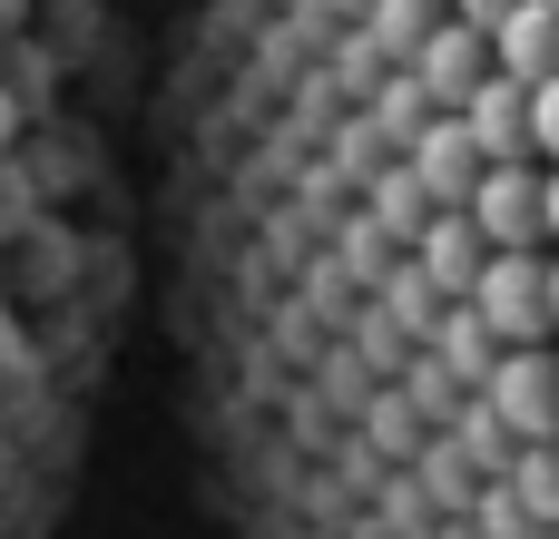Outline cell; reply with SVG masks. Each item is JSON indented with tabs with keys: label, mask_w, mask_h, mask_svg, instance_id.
<instances>
[{
	"label": "cell",
	"mask_w": 559,
	"mask_h": 539,
	"mask_svg": "<svg viewBox=\"0 0 559 539\" xmlns=\"http://www.w3.org/2000/svg\"><path fill=\"white\" fill-rule=\"evenodd\" d=\"M472 226L491 245H550L540 236V157H491L472 187Z\"/></svg>",
	"instance_id": "3"
},
{
	"label": "cell",
	"mask_w": 559,
	"mask_h": 539,
	"mask_svg": "<svg viewBox=\"0 0 559 539\" xmlns=\"http://www.w3.org/2000/svg\"><path fill=\"white\" fill-rule=\"evenodd\" d=\"M364 196H373V226H383L393 245H413V236H423V216H432V196H423V177H413L403 157H393V167H373V177H364Z\"/></svg>",
	"instance_id": "11"
},
{
	"label": "cell",
	"mask_w": 559,
	"mask_h": 539,
	"mask_svg": "<svg viewBox=\"0 0 559 539\" xmlns=\"http://www.w3.org/2000/svg\"><path fill=\"white\" fill-rule=\"evenodd\" d=\"M511 491L531 501V520H559V442H521V481Z\"/></svg>",
	"instance_id": "13"
},
{
	"label": "cell",
	"mask_w": 559,
	"mask_h": 539,
	"mask_svg": "<svg viewBox=\"0 0 559 539\" xmlns=\"http://www.w3.org/2000/svg\"><path fill=\"white\" fill-rule=\"evenodd\" d=\"M531 157H559V79L531 88Z\"/></svg>",
	"instance_id": "14"
},
{
	"label": "cell",
	"mask_w": 559,
	"mask_h": 539,
	"mask_svg": "<svg viewBox=\"0 0 559 539\" xmlns=\"http://www.w3.org/2000/svg\"><path fill=\"white\" fill-rule=\"evenodd\" d=\"M20 128H29V98H20V88H0V157L20 147Z\"/></svg>",
	"instance_id": "16"
},
{
	"label": "cell",
	"mask_w": 559,
	"mask_h": 539,
	"mask_svg": "<svg viewBox=\"0 0 559 539\" xmlns=\"http://www.w3.org/2000/svg\"><path fill=\"white\" fill-rule=\"evenodd\" d=\"M511 10H521V0H452V20H472V29H501Z\"/></svg>",
	"instance_id": "17"
},
{
	"label": "cell",
	"mask_w": 559,
	"mask_h": 539,
	"mask_svg": "<svg viewBox=\"0 0 559 539\" xmlns=\"http://www.w3.org/2000/svg\"><path fill=\"white\" fill-rule=\"evenodd\" d=\"M413 265H423V285H432L442 304H462V295H472V275L491 265V236L472 226V206H432V216H423V236H413Z\"/></svg>",
	"instance_id": "6"
},
{
	"label": "cell",
	"mask_w": 559,
	"mask_h": 539,
	"mask_svg": "<svg viewBox=\"0 0 559 539\" xmlns=\"http://www.w3.org/2000/svg\"><path fill=\"white\" fill-rule=\"evenodd\" d=\"M452 118L472 128V147H481V157H531V88H521L511 69H491Z\"/></svg>",
	"instance_id": "7"
},
{
	"label": "cell",
	"mask_w": 559,
	"mask_h": 539,
	"mask_svg": "<svg viewBox=\"0 0 559 539\" xmlns=\"http://www.w3.org/2000/svg\"><path fill=\"white\" fill-rule=\"evenodd\" d=\"M403 69L423 79V98H432V108H462V98L491 79V29H472V20H432V39H423Z\"/></svg>",
	"instance_id": "4"
},
{
	"label": "cell",
	"mask_w": 559,
	"mask_h": 539,
	"mask_svg": "<svg viewBox=\"0 0 559 539\" xmlns=\"http://www.w3.org/2000/svg\"><path fill=\"white\" fill-rule=\"evenodd\" d=\"M462 304L491 324V344H550V245H491Z\"/></svg>",
	"instance_id": "1"
},
{
	"label": "cell",
	"mask_w": 559,
	"mask_h": 539,
	"mask_svg": "<svg viewBox=\"0 0 559 539\" xmlns=\"http://www.w3.org/2000/svg\"><path fill=\"white\" fill-rule=\"evenodd\" d=\"M423 118H432V98H423V79H413V69H393V79L373 88V137H383V147L403 157V147L423 137Z\"/></svg>",
	"instance_id": "12"
},
{
	"label": "cell",
	"mask_w": 559,
	"mask_h": 539,
	"mask_svg": "<svg viewBox=\"0 0 559 539\" xmlns=\"http://www.w3.org/2000/svg\"><path fill=\"white\" fill-rule=\"evenodd\" d=\"M550 334H559V255H550Z\"/></svg>",
	"instance_id": "19"
},
{
	"label": "cell",
	"mask_w": 559,
	"mask_h": 539,
	"mask_svg": "<svg viewBox=\"0 0 559 539\" xmlns=\"http://www.w3.org/2000/svg\"><path fill=\"white\" fill-rule=\"evenodd\" d=\"M491 69H511L521 88L559 79V0H521V10L491 29Z\"/></svg>",
	"instance_id": "8"
},
{
	"label": "cell",
	"mask_w": 559,
	"mask_h": 539,
	"mask_svg": "<svg viewBox=\"0 0 559 539\" xmlns=\"http://www.w3.org/2000/svg\"><path fill=\"white\" fill-rule=\"evenodd\" d=\"M403 412H413L403 393H383V403H373V442H383V452H403V442H413V422H403Z\"/></svg>",
	"instance_id": "15"
},
{
	"label": "cell",
	"mask_w": 559,
	"mask_h": 539,
	"mask_svg": "<svg viewBox=\"0 0 559 539\" xmlns=\"http://www.w3.org/2000/svg\"><path fill=\"white\" fill-rule=\"evenodd\" d=\"M481 403L501 412L511 442H559V354H550V344H501Z\"/></svg>",
	"instance_id": "2"
},
{
	"label": "cell",
	"mask_w": 559,
	"mask_h": 539,
	"mask_svg": "<svg viewBox=\"0 0 559 539\" xmlns=\"http://www.w3.org/2000/svg\"><path fill=\"white\" fill-rule=\"evenodd\" d=\"M432 363L452 373V383H491V363H501V344H491V324L472 314V304H452V314H432Z\"/></svg>",
	"instance_id": "9"
},
{
	"label": "cell",
	"mask_w": 559,
	"mask_h": 539,
	"mask_svg": "<svg viewBox=\"0 0 559 539\" xmlns=\"http://www.w3.org/2000/svg\"><path fill=\"white\" fill-rule=\"evenodd\" d=\"M403 167L423 177V196H432V206H472V187H481V167H491V157L472 147V128H462L452 108H432V118H423V137L403 147Z\"/></svg>",
	"instance_id": "5"
},
{
	"label": "cell",
	"mask_w": 559,
	"mask_h": 539,
	"mask_svg": "<svg viewBox=\"0 0 559 539\" xmlns=\"http://www.w3.org/2000/svg\"><path fill=\"white\" fill-rule=\"evenodd\" d=\"M432 20H452V0H364V39L383 49V69H403L432 39Z\"/></svg>",
	"instance_id": "10"
},
{
	"label": "cell",
	"mask_w": 559,
	"mask_h": 539,
	"mask_svg": "<svg viewBox=\"0 0 559 539\" xmlns=\"http://www.w3.org/2000/svg\"><path fill=\"white\" fill-rule=\"evenodd\" d=\"M540 236L559 245V157H540Z\"/></svg>",
	"instance_id": "18"
}]
</instances>
